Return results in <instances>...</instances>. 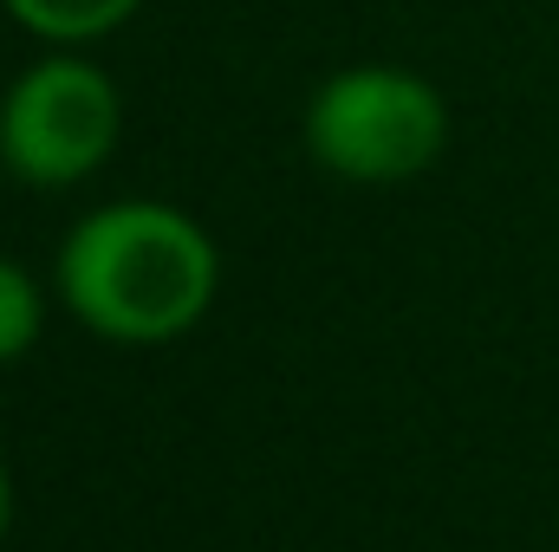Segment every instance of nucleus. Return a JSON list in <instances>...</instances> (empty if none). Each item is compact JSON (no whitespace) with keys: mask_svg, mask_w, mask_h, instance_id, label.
I'll return each mask as SVG.
<instances>
[{"mask_svg":"<svg viewBox=\"0 0 559 552\" xmlns=\"http://www.w3.org/2000/svg\"><path fill=\"white\" fill-rule=\"evenodd\" d=\"M449 143V105L411 65H345L306 105V149L345 182H411Z\"/></svg>","mask_w":559,"mask_h":552,"instance_id":"obj_2","label":"nucleus"},{"mask_svg":"<svg viewBox=\"0 0 559 552\" xmlns=\"http://www.w3.org/2000/svg\"><path fill=\"white\" fill-rule=\"evenodd\" d=\"M215 241L169 202H111L59 248V299L118 345H169L215 299Z\"/></svg>","mask_w":559,"mask_h":552,"instance_id":"obj_1","label":"nucleus"},{"mask_svg":"<svg viewBox=\"0 0 559 552\" xmlns=\"http://www.w3.org/2000/svg\"><path fill=\"white\" fill-rule=\"evenodd\" d=\"M39 325H46V299H39V286L20 274L13 261H0V364H13L20 351H33Z\"/></svg>","mask_w":559,"mask_h":552,"instance_id":"obj_5","label":"nucleus"},{"mask_svg":"<svg viewBox=\"0 0 559 552\" xmlns=\"http://www.w3.org/2000/svg\"><path fill=\"white\" fill-rule=\"evenodd\" d=\"M26 33L52 39V46H92L111 26H124L143 0H0Z\"/></svg>","mask_w":559,"mask_h":552,"instance_id":"obj_4","label":"nucleus"},{"mask_svg":"<svg viewBox=\"0 0 559 552\" xmlns=\"http://www.w3.org/2000/svg\"><path fill=\"white\" fill-rule=\"evenodd\" d=\"M7 520H13V488H7V468H0V540H7Z\"/></svg>","mask_w":559,"mask_h":552,"instance_id":"obj_6","label":"nucleus"},{"mask_svg":"<svg viewBox=\"0 0 559 552\" xmlns=\"http://www.w3.org/2000/svg\"><path fill=\"white\" fill-rule=\"evenodd\" d=\"M124 131L118 85L72 46L26 65L0 98V163L33 189H66L105 169Z\"/></svg>","mask_w":559,"mask_h":552,"instance_id":"obj_3","label":"nucleus"}]
</instances>
